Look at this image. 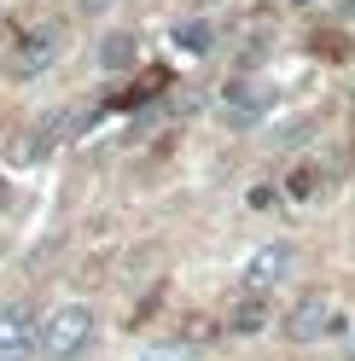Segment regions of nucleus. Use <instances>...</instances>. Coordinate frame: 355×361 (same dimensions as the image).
<instances>
[{
    "mask_svg": "<svg viewBox=\"0 0 355 361\" xmlns=\"http://www.w3.org/2000/svg\"><path fill=\"white\" fill-rule=\"evenodd\" d=\"M94 332H99V314L87 303H58L41 321V355L47 361H82L94 350Z\"/></svg>",
    "mask_w": 355,
    "mask_h": 361,
    "instance_id": "f257e3e1",
    "label": "nucleus"
},
{
    "mask_svg": "<svg viewBox=\"0 0 355 361\" xmlns=\"http://www.w3.org/2000/svg\"><path fill=\"white\" fill-rule=\"evenodd\" d=\"M280 332L292 338V344H320V338H332V332H338V303H332L326 291H303V298L285 309Z\"/></svg>",
    "mask_w": 355,
    "mask_h": 361,
    "instance_id": "f03ea898",
    "label": "nucleus"
},
{
    "mask_svg": "<svg viewBox=\"0 0 355 361\" xmlns=\"http://www.w3.org/2000/svg\"><path fill=\"white\" fill-rule=\"evenodd\" d=\"M41 355V321L30 303L0 309V361H35Z\"/></svg>",
    "mask_w": 355,
    "mask_h": 361,
    "instance_id": "7ed1b4c3",
    "label": "nucleus"
},
{
    "mask_svg": "<svg viewBox=\"0 0 355 361\" xmlns=\"http://www.w3.org/2000/svg\"><path fill=\"white\" fill-rule=\"evenodd\" d=\"M292 262H297V251L285 239H274V245H262V251H251L245 257V268H239V286L245 291H256V298H268V291L292 274Z\"/></svg>",
    "mask_w": 355,
    "mask_h": 361,
    "instance_id": "20e7f679",
    "label": "nucleus"
},
{
    "mask_svg": "<svg viewBox=\"0 0 355 361\" xmlns=\"http://www.w3.org/2000/svg\"><path fill=\"white\" fill-rule=\"evenodd\" d=\"M58 35H64L58 24H41V30H30V35L12 47V59H6V64H12V76H35V71H47V64L58 59Z\"/></svg>",
    "mask_w": 355,
    "mask_h": 361,
    "instance_id": "39448f33",
    "label": "nucleus"
},
{
    "mask_svg": "<svg viewBox=\"0 0 355 361\" xmlns=\"http://www.w3.org/2000/svg\"><path fill=\"white\" fill-rule=\"evenodd\" d=\"M64 128H70V111L58 105V111H47V117H41V123L30 128V140L18 146V157H47V152L64 140Z\"/></svg>",
    "mask_w": 355,
    "mask_h": 361,
    "instance_id": "423d86ee",
    "label": "nucleus"
},
{
    "mask_svg": "<svg viewBox=\"0 0 355 361\" xmlns=\"http://www.w3.org/2000/svg\"><path fill=\"white\" fill-rule=\"evenodd\" d=\"M216 47V30L204 24V18H187V24H175V53H187V59H204Z\"/></svg>",
    "mask_w": 355,
    "mask_h": 361,
    "instance_id": "0eeeda50",
    "label": "nucleus"
},
{
    "mask_svg": "<svg viewBox=\"0 0 355 361\" xmlns=\"http://www.w3.org/2000/svg\"><path fill=\"white\" fill-rule=\"evenodd\" d=\"M262 326H268V309H262V298H256V291H245V303L228 314V332L251 338V332H262Z\"/></svg>",
    "mask_w": 355,
    "mask_h": 361,
    "instance_id": "6e6552de",
    "label": "nucleus"
},
{
    "mask_svg": "<svg viewBox=\"0 0 355 361\" xmlns=\"http://www.w3.org/2000/svg\"><path fill=\"white\" fill-rule=\"evenodd\" d=\"M140 59V47H135V35H105V47H99V64H105V71H128V64H135Z\"/></svg>",
    "mask_w": 355,
    "mask_h": 361,
    "instance_id": "1a4fd4ad",
    "label": "nucleus"
},
{
    "mask_svg": "<svg viewBox=\"0 0 355 361\" xmlns=\"http://www.w3.org/2000/svg\"><path fill=\"white\" fill-rule=\"evenodd\" d=\"M140 361H192V350L187 344H151V350H140Z\"/></svg>",
    "mask_w": 355,
    "mask_h": 361,
    "instance_id": "9d476101",
    "label": "nucleus"
},
{
    "mask_svg": "<svg viewBox=\"0 0 355 361\" xmlns=\"http://www.w3.org/2000/svg\"><path fill=\"white\" fill-rule=\"evenodd\" d=\"M82 6H87V12H99V6H111V0H82Z\"/></svg>",
    "mask_w": 355,
    "mask_h": 361,
    "instance_id": "9b49d317",
    "label": "nucleus"
},
{
    "mask_svg": "<svg viewBox=\"0 0 355 361\" xmlns=\"http://www.w3.org/2000/svg\"><path fill=\"white\" fill-rule=\"evenodd\" d=\"M0 204H6V175H0Z\"/></svg>",
    "mask_w": 355,
    "mask_h": 361,
    "instance_id": "f8f14e48",
    "label": "nucleus"
},
{
    "mask_svg": "<svg viewBox=\"0 0 355 361\" xmlns=\"http://www.w3.org/2000/svg\"><path fill=\"white\" fill-rule=\"evenodd\" d=\"M285 6H315V0H285Z\"/></svg>",
    "mask_w": 355,
    "mask_h": 361,
    "instance_id": "ddd939ff",
    "label": "nucleus"
},
{
    "mask_svg": "<svg viewBox=\"0 0 355 361\" xmlns=\"http://www.w3.org/2000/svg\"><path fill=\"white\" fill-rule=\"evenodd\" d=\"M344 12H349V18H355V0H344Z\"/></svg>",
    "mask_w": 355,
    "mask_h": 361,
    "instance_id": "4468645a",
    "label": "nucleus"
},
{
    "mask_svg": "<svg viewBox=\"0 0 355 361\" xmlns=\"http://www.w3.org/2000/svg\"><path fill=\"white\" fill-rule=\"evenodd\" d=\"M349 361H355V338H349Z\"/></svg>",
    "mask_w": 355,
    "mask_h": 361,
    "instance_id": "2eb2a0df",
    "label": "nucleus"
}]
</instances>
